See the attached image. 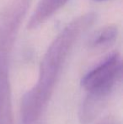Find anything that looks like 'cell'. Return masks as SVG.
Returning a JSON list of instances; mask_svg holds the SVG:
<instances>
[{"label": "cell", "mask_w": 123, "mask_h": 124, "mask_svg": "<svg viewBox=\"0 0 123 124\" xmlns=\"http://www.w3.org/2000/svg\"><path fill=\"white\" fill-rule=\"evenodd\" d=\"M95 20L94 13L80 15L67 24L51 41L41 62L36 84L22 97L21 124L43 122V115L71 50Z\"/></svg>", "instance_id": "cell-1"}, {"label": "cell", "mask_w": 123, "mask_h": 124, "mask_svg": "<svg viewBox=\"0 0 123 124\" xmlns=\"http://www.w3.org/2000/svg\"><path fill=\"white\" fill-rule=\"evenodd\" d=\"M122 70L120 54L114 52L84 75L81 85L87 95L81 103L79 111L81 123H92L100 115L121 79Z\"/></svg>", "instance_id": "cell-2"}, {"label": "cell", "mask_w": 123, "mask_h": 124, "mask_svg": "<svg viewBox=\"0 0 123 124\" xmlns=\"http://www.w3.org/2000/svg\"><path fill=\"white\" fill-rule=\"evenodd\" d=\"M30 0H12L0 16V48L10 52Z\"/></svg>", "instance_id": "cell-3"}, {"label": "cell", "mask_w": 123, "mask_h": 124, "mask_svg": "<svg viewBox=\"0 0 123 124\" xmlns=\"http://www.w3.org/2000/svg\"><path fill=\"white\" fill-rule=\"evenodd\" d=\"M9 53L0 48V124H13L11 86L8 74Z\"/></svg>", "instance_id": "cell-4"}, {"label": "cell", "mask_w": 123, "mask_h": 124, "mask_svg": "<svg viewBox=\"0 0 123 124\" xmlns=\"http://www.w3.org/2000/svg\"><path fill=\"white\" fill-rule=\"evenodd\" d=\"M68 0H41L34 10L28 23V29L33 30L45 23L55 13L67 3Z\"/></svg>", "instance_id": "cell-5"}, {"label": "cell", "mask_w": 123, "mask_h": 124, "mask_svg": "<svg viewBox=\"0 0 123 124\" xmlns=\"http://www.w3.org/2000/svg\"><path fill=\"white\" fill-rule=\"evenodd\" d=\"M118 36V28L114 25L102 27L93 35L89 41V46L92 48H103L111 45Z\"/></svg>", "instance_id": "cell-6"}, {"label": "cell", "mask_w": 123, "mask_h": 124, "mask_svg": "<svg viewBox=\"0 0 123 124\" xmlns=\"http://www.w3.org/2000/svg\"><path fill=\"white\" fill-rule=\"evenodd\" d=\"M97 124H119V123L117 122V120L114 117H106L105 119H103L102 121H100L99 123Z\"/></svg>", "instance_id": "cell-7"}, {"label": "cell", "mask_w": 123, "mask_h": 124, "mask_svg": "<svg viewBox=\"0 0 123 124\" xmlns=\"http://www.w3.org/2000/svg\"><path fill=\"white\" fill-rule=\"evenodd\" d=\"M96 1H105V0H96Z\"/></svg>", "instance_id": "cell-8"}, {"label": "cell", "mask_w": 123, "mask_h": 124, "mask_svg": "<svg viewBox=\"0 0 123 124\" xmlns=\"http://www.w3.org/2000/svg\"><path fill=\"white\" fill-rule=\"evenodd\" d=\"M39 124H44V123H39Z\"/></svg>", "instance_id": "cell-9"}]
</instances>
